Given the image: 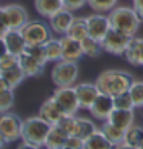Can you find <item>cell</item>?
<instances>
[{"label":"cell","instance_id":"28","mask_svg":"<svg viewBox=\"0 0 143 149\" xmlns=\"http://www.w3.org/2000/svg\"><path fill=\"white\" fill-rule=\"evenodd\" d=\"M2 75L9 81V85H11L13 89H15L19 85H22V81L26 79V74L23 72V69L20 68V65H15V66H13V68H9V69L2 71Z\"/></svg>","mask_w":143,"mask_h":149},{"label":"cell","instance_id":"39","mask_svg":"<svg viewBox=\"0 0 143 149\" xmlns=\"http://www.w3.org/2000/svg\"><path fill=\"white\" fill-rule=\"evenodd\" d=\"M88 5V0H63V6L69 11H77Z\"/></svg>","mask_w":143,"mask_h":149},{"label":"cell","instance_id":"5","mask_svg":"<svg viewBox=\"0 0 143 149\" xmlns=\"http://www.w3.org/2000/svg\"><path fill=\"white\" fill-rule=\"evenodd\" d=\"M20 31L28 45H45L54 34L49 23L42 20H29Z\"/></svg>","mask_w":143,"mask_h":149},{"label":"cell","instance_id":"21","mask_svg":"<svg viewBox=\"0 0 143 149\" xmlns=\"http://www.w3.org/2000/svg\"><path fill=\"white\" fill-rule=\"evenodd\" d=\"M68 134L65 132L60 126L57 125H52L51 131L45 140V148L48 149H65V143H66V139H68Z\"/></svg>","mask_w":143,"mask_h":149},{"label":"cell","instance_id":"30","mask_svg":"<svg viewBox=\"0 0 143 149\" xmlns=\"http://www.w3.org/2000/svg\"><path fill=\"white\" fill-rule=\"evenodd\" d=\"M119 0H88V5L91 6L92 11L96 13H105L108 14L111 9L117 6Z\"/></svg>","mask_w":143,"mask_h":149},{"label":"cell","instance_id":"20","mask_svg":"<svg viewBox=\"0 0 143 149\" xmlns=\"http://www.w3.org/2000/svg\"><path fill=\"white\" fill-rule=\"evenodd\" d=\"M143 145V126L133 125L125 132V140L119 148H131V149H142Z\"/></svg>","mask_w":143,"mask_h":149},{"label":"cell","instance_id":"34","mask_svg":"<svg viewBox=\"0 0 143 149\" xmlns=\"http://www.w3.org/2000/svg\"><path fill=\"white\" fill-rule=\"evenodd\" d=\"M14 104V89L0 92V114L8 112Z\"/></svg>","mask_w":143,"mask_h":149},{"label":"cell","instance_id":"17","mask_svg":"<svg viewBox=\"0 0 143 149\" xmlns=\"http://www.w3.org/2000/svg\"><path fill=\"white\" fill-rule=\"evenodd\" d=\"M126 62L133 66H143V38L142 37H133L128 49L125 51Z\"/></svg>","mask_w":143,"mask_h":149},{"label":"cell","instance_id":"10","mask_svg":"<svg viewBox=\"0 0 143 149\" xmlns=\"http://www.w3.org/2000/svg\"><path fill=\"white\" fill-rule=\"evenodd\" d=\"M114 97L109 95V94H105V92H100L98 97L96 98V102L91 104V108L88 111L91 112V115L97 120H102L105 121L109 118L111 112L114 111Z\"/></svg>","mask_w":143,"mask_h":149},{"label":"cell","instance_id":"24","mask_svg":"<svg viewBox=\"0 0 143 149\" xmlns=\"http://www.w3.org/2000/svg\"><path fill=\"white\" fill-rule=\"evenodd\" d=\"M111 148H114V145L108 140V137L103 134L100 128L85 140V149H111Z\"/></svg>","mask_w":143,"mask_h":149},{"label":"cell","instance_id":"13","mask_svg":"<svg viewBox=\"0 0 143 149\" xmlns=\"http://www.w3.org/2000/svg\"><path fill=\"white\" fill-rule=\"evenodd\" d=\"M75 92L79 97L80 109H89L91 104L96 102V98L100 94V89L96 83H79L75 85Z\"/></svg>","mask_w":143,"mask_h":149},{"label":"cell","instance_id":"11","mask_svg":"<svg viewBox=\"0 0 143 149\" xmlns=\"http://www.w3.org/2000/svg\"><path fill=\"white\" fill-rule=\"evenodd\" d=\"M74 20V14L73 11H69L66 8H62L59 9L56 14H52L49 17V26L54 34H59V36H65L66 31L69 29L71 23Z\"/></svg>","mask_w":143,"mask_h":149},{"label":"cell","instance_id":"14","mask_svg":"<svg viewBox=\"0 0 143 149\" xmlns=\"http://www.w3.org/2000/svg\"><path fill=\"white\" fill-rule=\"evenodd\" d=\"M3 38H5V45H6L8 52L15 54V56H20L22 52H25L26 46H28V43H26L20 29H13V28L8 29L5 32Z\"/></svg>","mask_w":143,"mask_h":149},{"label":"cell","instance_id":"41","mask_svg":"<svg viewBox=\"0 0 143 149\" xmlns=\"http://www.w3.org/2000/svg\"><path fill=\"white\" fill-rule=\"evenodd\" d=\"M9 89H13L11 85H9V81L0 74V92H5V91H9Z\"/></svg>","mask_w":143,"mask_h":149},{"label":"cell","instance_id":"6","mask_svg":"<svg viewBox=\"0 0 143 149\" xmlns=\"http://www.w3.org/2000/svg\"><path fill=\"white\" fill-rule=\"evenodd\" d=\"M131 38L133 37L128 36L126 32L111 28L102 40L103 51L112 54V56H123L125 51L129 46V43H131Z\"/></svg>","mask_w":143,"mask_h":149},{"label":"cell","instance_id":"33","mask_svg":"<svg viewBox=\"0 0 143 149\" xmlns=\"http://www.w3.org/2000/svg\"><path fill=\"white\" fill-rule=\"evenodd\" d=\"M114 106L119 109H134L135 106H134V102H133V97H131L129 91L115 95L114 97Z\"/></svg>","mask_w":143,"mask_h":149},{"label":"cell","instance_id":"23","mask_svg":"<svg viewBox=\"0 0 143 149\" xmlns=\"http://www.w3.org/2000/svg\"><path fill=\"white\" fill-rule=\"evenodd\" d=\"M34 6L37 13L46 19H49L52 14H56L59 9L65 8L63 0H34Z\"/></svg>","mask_w":143,"mask_h":149},{"label":"cell","instance_id":"29","mask_svg":"<svg viewBox=\"0 0 143 149\" xmlns=\"http://www.w3.org/2000/svg\"><path fill=\"white\" fill-rule=\"evenodd\" d=\"M82 48H83L85 56H88V57H98L103 51L102 42L91 36H88L86 38L82 40Z\"/></svg>","mask_w":143,"mask_h":149},{"label":"cell","instance_id":"12","mask_svg":"<svg viewBox=\"0 0 143 149\" xmlns=\"http://www.w3.org/2000/svg\"><path fill=\"white\" fill-rule=\"evenodd\" d=\"M62 42V49H63V56L62 60H68V62H79V60L85 56L83 48H82V42L75 40V38L69 36H62L60 37Z\"/></svg>","mask_w":143,"mask_h":149},{"label":"cell","instance_id":"43","mask_svg":"<svg viewBox=\"0 0 143 149\" xmlns=\"http://www.w3.org/2000/svg\"><path fill=\"white\" fill-rule=\"evenodd\" d=\"M6 145H8V140H6V137H5V135L2 134V132H0V149H2V148H5Z\"/></svg>","mask_w":143,"mask_h":149},{"label":"cell","instance_id":"42","mask_svg":"<svg viewBox=\"0 0 143 149\" xmlns=\"http://www.w3.org/2000/svg\"><path fill=\"white\" fill-rule=\"evenodd\" d=\"M6 52H8V49H6V45H5V38L0 36V58H2Z\"/></svg>","mask_w":143,"mask_h":149},{"label":"cell","instance_id":"16","mask_svg":"<svg viewBox=\"0 0 143 149\" xmlns=\"http://www.w3.org/2000/svg\"><path fill=\"white\" fill-rule=\"evenodd\" d=\"M13 29H22L29 22V14L22 5H6L5 6Z\"/></svg>","mask_w":143,"mask_h":149},{"label":"cell","instance_id":"35","mask_svg":"<svg viewBox=\"0 0 143 149\" xmlns=\"http://www.w3.org/2000/svg\"><path fill=\"white\" fill-rule=\"evenodd\" d=\"M75 120L77 117L75 115H63L62 118L57 121V126H60L68 135H73L74 134V129H75Z\"/></svg>","mask_w":143,"mask_h":149},{"label":"cell","instance_id":"19","mask_svg":"<svg viewBox=\"0 0 143 149\" xmlns=\"http://www.w3.org/2000/svg\"><path fill=\"white\" fill-rule=\"evenodd\" d=\"M134 118H135V114H134V109H119V108H114V111L109 115V121L114 123L115 126L122 129H128L134 125Z\"/></svg>","mask_w":143,"mask_h":149},{"label":"cell","instance_id":"4","mask_svg":"<svg viewBox=\"0 0 143 149\" xmlns=\"http://www.w3.org/2000/svg\"><path fill=\"white\" fill-rule=\"evenodd\" d=\"M79 79V65L77 62H68V60H59L54 63L51 71V80L57 88L60 86H74Z\"/></svg>","mask_w":143,"mask_h":149},{"label":"cell","instance_id":"37","mask_svg":"<svg viewBox=\"0 0 143 149\" xmlns=\"http://www.w3.org/2000/svg\"><path fill=\"white\" fill-rule=\"evenodd\" d=\"M85 148V140H82L80 137L77 135H69L66 139V143H65V149H82Z\"/></svg>","mask_w":143,"mask_h":149},{"label":"cell","instance_id":"38","mask_svg":"<svg viewBox=\"0 0 143 149\" xmlns=\"http://www.w3.org/2000/svg\"><path fill=\"white\" fill-rule=\"evenodd\" d=\"M8 29H11V25H9V19H8V14H6V9L5 6L2 8L0 6V36H5V32Z\"/></svg>","mask_w":143,"mask_h":149},{"label":"cell","instance_id":"40","mask_svg":"<svg viewBox=\"0 0 143 149\" xmlns=\"http://www.w3.org/2000/svg\"><path fill=\"white\" fill-rule=\"evenodd\" d=\"M133 8L139 14V17L143 20V0H133Z\"/></svg>","mask_w":143,"mask_h":149},{"label":"cell","instance_id":"32","mask_svg":"<svg viewBox=\"0 0 143 149\" xmlns=\"http://www.w3.org/2000/svg\"><path fill=\"white\" fill-rule=\"evenodd\" d=\"M25 52H28L29 56L37 58L42 65L48 63V57H46V51H45V45H28L25 49Z\"/></svg>","mask_w":143,"mask_h":149},{"label":"cell","instance_id":"9","mask_svg":"<svg viewBox=\"0 0 143 149\" xmlns=\"http://www.w3.org/2000/svg\"><path fill=\"white\" fill-rule=\"evenodd\" d=\"M88 22V31H89V36L97 38V40H103V37L108 34V31L112 28L111 26V20H109V15L105 13H96L86 17Z\"/></svg>","mask_w":143,"mask_h":149},{"label":"cell","instance_id":"44","mask_svg":"<svg viewBox=\"0 0 143 149\" xmlns=\"http://www.w3.org/2000/svg\"><path fill=\"white\" fill-rule=\"evenodd\" d=\"M0 74H2V66H0Z\"/></svg>","mask_w":143,"mask_h":149},{"label":"cell","instance_id":"45","mask_svg":"<svg viewBox=\"0 0 143 149\" xmlns=\"http://www.w3.org/2000/svg\"><path fill=\"white\" fill-rule=\"evenodd\" d=\"M142 149H143V145H142Z\"/></svg>","mask_w":143,"mask_h":149},{"label":"cell","instance_id":"15","mask_svg":"<svg viewBox=\"0 0 143 149\" xmlns=\"http://www.w3.org/2000/svg\"><path fill=\"white\" fill-rule=\"evenodd\" d=\"M38 115H42V117L45 120H48L51 125H56L57 121L65 115V112H63V109L60 108V104L57 103V100L52 95V97L46 98V100L40 104Z\"/></svg>","mask_w":143,"mask_h":149},{"label":"cell","instance_id":"46","mask_svg":"<svg viewBox=\"0 0 143 149\" xmlns=\"http://www.w3.org/2000/svg\"><path fill=\"white\" fill-rule=\"evenodd\" d=\"M142 108H143V106H142Z\"/></svg>","mask_w":143,"mask_h":149},{"label":"cell","instance_id":"2","mask_svg":"<svg viewBox=\"0 0 143 149\" xmlns=\"http://www.w3.org/2000/svg\"><path fill=\"white\" fill-rule=\"evenodd\" d=\"M108 15L112 28L123 31L131 37L135 36V32L140 28V23L143 22L139 17V14L135 13V9L129 6H115L114 9L109 11Z\"/></svg>","mask_w":143,"mask_h":149},{"label":"cell","instance_id":"18","mask_svg":"<svg viewBox=\"0 0 143 149\" xmlns=\"http://www.w3.org/2000/svg\"><path fill=\"white\" fill-rule=\"evenodd\" d=\"M19 65L23 69V72L26 74V77H37L43 72L45 65H42L37 58H34L32 56H29L28 52H22L19 56Z\"/></svg>","mask_w":143,"mask_h":149},{"label":"cell","instance_id":"3","mask_svg":"<svg viewBox=\"0 0 143 149\" xmlns=\"http://www.w3.org/2000/svg\"><path fill=\"white\" fill-rule=\"evenodd\" d=\"M52 125L45 120L42 115H34L23 120V131H22V140L32 143L37 149L45 145V140L51 131Z\"/></svg>","mask_w":143,"mask_h":149},{"label":"cell","instance_id":"36","mask_svg":"<svg viewBox=\"0 0 143 149\" xmlns=\"http://www.w3.org/2000/svg\"><path fill=\"white\" fill-rule=\"evenodd\" d=\"M15 65H19V56H15V54L6 52L2 58H0V66H2V71L9 69V68H13V66H15Z\"/></svg>","mask_w":143,"mask_h":149},{"label":"cell","instance_id":"8","mask_svg":"<svg viewBox=\"0 0 143 149\" xmlns=\"http://www.w3.org/2000/svg\"><path fill=\"white\" fill-rule=\"evenodd\" d=\"M54 98L63 109L65 115H75L80 109L79 97H77L74 86H60L54 91Z\"/></svg>","mask_w":143,"mask_h":149},{"label":"cell","instance_id":"26","mask_svg":"<svg viewBox=\"0 0 143 149\" xmlns=\"http://www.w3.org/2000/svg\"><path fill=\"white\" fill-rule=\"evenodd\" d=\"M97 125L94 123L92 120L89 118H85V117H77L75 120V129H74V135L80 137L82 140H86L91 134H94L97 131Z\"/></svg>","mask_w":143,"mask_h":149},{"label":"cell","instance_id":"1","mask_svg":"<svg viewBox=\"0 0 143 149\" xmlns=\"http://www.w3.org/2000/svg\"><path fill=\"white\" fill-rule=\"evenodd\" d=\"M133 83V74L123 69H106L102 74H98V77L96 79V85L98 86L100 92L109 94L112 97L128 92Z\"/></svg>","mask_w":143,"mask_h":149},{"label":"cell","instance_id":"25","mask_svg":"<svg viewBox=\"0 0 143 149\" xmlns=\"http://www.w3.org/2000/svg\"><path fill=\"white\" fill-rule=\"evenodd\" d=\"M66 36L75 38V40H80V42L89 36L86 17H74L73 23H71V26H69V29L66 31Z\"/></svg>","mask_w":143,"mask_h":149},{"label":"cell","instance_id":"27","mask_svg":"<svg viewBox=\"0 0 143 149\" xmlns=\"http://www.w3.org/2000/svg\"><path fill=\"white\" fill-rule=\"evenodd\" d=\"M45 51H46L48 62L56 63V62H59V60H62L63 49H62V42H60V38L51 37V38H49V40L45 43Z\"/></svg>","mask_w":143,"mask_h":149},{"label":"cell","instance_id":"7","mask_svg":"<svg viewBox=\"0 0 143 149\" xmlns=\"http://www.w3.org/2000/svg\"><path fill=\"white\" fill-rule=\"evenodd\" d=\"M22 131H23V120L17 114L9 111L0 114V132L6 137L8 143L22 140Z\"/></svg>","mask_w":143,"mask_h":149},{"label":"cell","instance_id":"31","mask_svg":"<svg viewBox=\"0 0 143 149\" xmlns=\"http://www.w3.org/2000/svg\"><path fill=\"white\" fill-rule=\"evenodd\" d=\"M129 94L135 108L143 106V80H134V83L129 88Z\"/></svg>","mask_w":143,"mask_h":149},{"label":"cell","instance_id":"22","mask_svg":"<svg viewBox=\"0 0 143 149\" xmlns=\"http://www.w3.org/2000/svg\"><path fill=\"white\" fill-rule=\"evenodd\" d=\"M100 129L103 131V134L108 137V140L114 145V148H119L120 145L123 143L125 140V129L119 128V126H115L114 123H111L109 120H105L100 126Z\"/></svg>","mask_w":143,"mask_h":149}]
</instances>
